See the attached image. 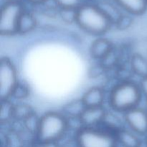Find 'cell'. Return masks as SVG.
<instances>
[{"label": "cell", "mask_w": 147, "mask_h": 147, "mask_svg": "<svg viewBox=\"0 0 147 147\" xmlns=\"http://www.w3.org/2000/svg\"><path fill=\"white\" fill-rule=\"evenodd\" d=\"M139 88L142 91V93L143 96H145V98L147 97V77L141 79L140 82L139 83Z\"/></svg>", "instance_id": "cell-22"}, {"label": "cell", "mask_w": 147, "mask_h": 147, "mask_svg": "<svg viewBox=\"0 0 147 147\" xmlns=\"http://www.w3.org/2000/svg\"><path fill=\"white\" fill-rule=\"evenodd\" d=\"M106 109L103 106L86 108L79 118L82 127L96 128V126L103 122L106 116Z\"/></svg>", "instance_id": "cell-8"}, {"label": "cell", "mask_w": 147, "mask_h": 147, "mask_svg": "<svg viewBox=\"0 0 147 147\" xmlns=\"http://www.w3.org/2000/svg\"><path fill=\"white\" fill-rule=\"evenodd\" d=\"M22 0H4V2H21Z\"/></svg>", "instance_id": "cell-25"}, {"label": "cell", "mask_w": 147, "mask_h": 147, "mask_svg": "<svg viewBox=\"0 0 147 147\" xmlns=\"http://www.w3.org/2000/svg\"><path fill=\"white\" fill-rule=\"evenodd\" d=\"M33 114H34V112H33L32 109L28 105H14V119L24 121Z\"/></svg>", "instance_id": "cell-17"}, {"label": "cell", "mask_w": 147, "mask_h": 147, "mask_svg": "<svg viewBox=\"0 0 147 147\" xmlns=\"http://www.w3.org/2000/svg\"><path fill=\"white\" fill-rule=\"evenodd\" d=\"M121 9L133 15H141L147 10L146 0H113Z\"/></svg>", "instance_id": "cell-11"}, {"label": "cell", "mask_w": 147, "mask_h": 147, "mask_svg": "<svg viewBox=\"0 0 147 147\" xmlns=\"http://www.w3.org/2000/svg\"><path fill=\"white\" fill-rule=\"evenodd\" d=\"M59 13L62 20L65 22H76L77 9H60Z\"/></svg>", "instance_id": "cell-20"}, {"label": "cell", "mask_w": 147, "mask_h": 147, "mask_svg": "<svg viewBox=\"0 0 147 147\" xmlns=\"http://www.w3.org/2000/svg\"><path fill=\"white\" fill-rule=\"evenodd\" d=\"M129 129L139 136H147V113L144 108L136 107L124 113Z\"/></svg>", "instance_id": "cell-7"}, {"label": "cell", "mask_w": 147, "mask_h": 147, "mask_svg": "<svg viewBox=\"0 0 147 147\" xmlns=\"http://www.w3.org/2000/svg\"><path fill=\"white\" fill-rule=\"evenodd\" d=\"M146 1H147V0H146Z\"/></svg>", "instance_id": "cell-28"}, {"label": "cell", "mask_w": 147, "mask_h": 147, "mask_svg": "<svg viewBox=\"0 0 147 147\" xmlns=\"http://www.w3.org/2000/svg\"><path fill=\"white\" fill-rule=\"evenodd\" d=\"M76 23L89 34L101 35L107 32L113 24L96 3L84 2L77 9Z\"/></svg>", "instance_id": "cell-1"}, {"label": "cell", "mask_w": 147, "mask_h": 147, "mask_svg": "<svg viewBox=\"0 0 147 147\" xmlns=\"http://www.w3.org/2000/svg\"><path fill=\"white\" fill-rule=\"evenodd\" d=\"M24 9L21 2H4L1 6L0 20V34L4 36L18 33V24Z\"/></svg>", "instance_id": "cell-5"}, {"label": "cell", "mask_w": 147, "mask_h": 147, "mask_svg": "<svg viewBox=\"0 0 147 147\" xmlns=\"http://www.w3.org/2000/svg\"><path fill=\"white\" fill-rule=\"evenodd\" d=\"M37 25L35 17L30 11L24 10L21 15L18 24V34H27L32 31Z\"/></svg>", "instance_id": "cell-14"}, {"label": "cell", "mask_w": 147, "mask_h": 147, "mask_svg": "<svg viewBox=\"0 0 147 147\" xmlns=\"http://www.w3.org/2000/svg\"><path fill=\"white\" fill-rule=\"evenodd\" d=\"M130 63L134 73L141 79L147 77V58L136 53L131 56Z\"/></svg>", "instance_id": "cell-15"}, {"label": "cell", "mask_w": 147, "mask_h": 147, "mask_svg": "<svg viewBox=\"0 0 147 147\" xmlns=\"http://www.w3.org/2000/svg\"><path fill=\"white\" fill-rule=\"evenodd\" d=\"M139 136L130 129H121L116 132L118 143L123 147H140L142 141Z\"/></svg>", "instance_id": "cell-13"}, {"label": "cell", "mask_w": 147, "mask_h": 147, "mask_svg": "<svg viewBox=\"0 0 147 147\" xmlns=\"http://www.w3.org/2000/svg\"><path fill=\"white\" fill-rule=\"evenodd\" d=\"M14 108L9 100L1 101V109L0 112V120L1 123H7L11 119H14Z\"/></svg>", "instance_id": "cell-18"}, {"label": "cell", "mask_w": 147, "mask_h": 147, "mask_svg": "<svg viewBox=\"0 0 147 147\" xmlns=\"http://www.w3.org/2000/svg\"><path fill=\"white\" fill-rule=\"evenodd\" d=\"M113 50V44L110 40L105 38H98L92 42L90 53L92 57L96 60L106 58Z\"/></svg>", "instance_id": "cell-9"}, {"label": "cell", "mask_w": 147, "mask_h": 147, "mask_svg": "<svg viewBox=\"0 0 147 147\" xmlns=\"http://www.w3.org/2000/svg\"><path fill=\"white\" fill-rule=\"evenodd\" d=\"M83 1H84L85 2H92V1H94V0H83Z\"/></svg>", "instance_id": "cell-27"}, {"label": "cell", "mask_w": 147, "mask_h": 147, "mask_svg": "<svg viewBox=\"0 0 147 147\" xmlns=\"http://www.w3.org/2000/svg\"><path fill=\"white\" fill-rule=\"evenodd\" d=\"M86 108L82 99H79L67 103L63 109V112L66 117L69 116L70 118H78L79 119Z\"/></svg>", "instance_id": "cell-16"}, {"label": "cell", "mask_w": 147, "mask_h": 147, "mask_svg": "<svg viewBox=\"0 0 147 147\" xmlns=\"http://www.w3.org/2000/svg\"><path fill=\"white\" fill-rule=\"evenodd\" d=\"M96 4L100 7V9L106 14V17L109 19L113 24L116 25L123 15L121 11V9L114 2V1L111 2L107 0H101L96 3Z\"/></svg>", "instance_id": "cell-12"}, {"label": "cell", "mask_w": 147, "mask_h": 147, "mask_svg": "<svg viewBox=\"0 0 147 147\" xmlns=\"http://www.w3.org/2000/svg\"><path fill=\"white\" fill-rule=\"evenodd\" d=\"M27 95H28V90H27V88L19 83L17 88L15 89L14 93H13L12 96H15L16 98L21 99L25 98Z\"/></svg>", "instance_id": "cell-21"}, {"label": "cell", "mask_w": 147, "mask_h": 147, "mask_svg": "<svg viewBox=\"0 0 147 147\" xmlns=\"http://www.w3.org/2000/svg\"><path fill=\"white\" fill-rule=\"evenodd\" d=\"M19 84L16 67L7 57L0 63V97L1 100H9Z\"/></svg>", "instance_id": "cell-6"}, {"label": "cell", "mask_w": 147, "mask_h": 147, "mask_svg": "<svg viewBox=\"0 0 147 147\" xmlns=\"http://www.w3.org/2000/svg\"><path fill=\"white\" fill-rule=\"evenodd\" d=\"M28 2L32 3V4H42V3L46 2L47 0H26Z\"/></svg>", "instance_id": "cell-24"}, {"label": "cell", "mask_w": 147, "mask_h": 147, "mask_svg": "<svg viewBox=\"0 0 147 147\" xmlns=\"http://www.w3.org/2000/svg\"><path fill=\"white\" fill-rule=\"evenodd\" d=\"M60 9H78L85 2L83 0H53Z\"/></svg>", "instance_id": "cell-19"}, {"label": "cell", "mask_w": 147, "mask_h": 147, "mask_svg": "<svg viewBox=\"0 0 147 147\" xmlns=\"http://www.w3.org/2000/svg\"><path fill=\"white\" fill-rule=\"evenodd\" d=\"M142 96L139 84L127 80L119 83L111 89L109 101L112 109L126 113L139 106Z\"/></svg>", "instance_id": "cell-2"}, {"label": "cell", "mask_w": 147, "mask_h": 147, "mask_svg": "<svg viewBox=\"0 0 147 147\" xmlns=\"http://www.w3.org/2000/svg\"><path fill=\"white\" fill-rule=\"evenodd\" d=\"M86 108L103 106L105 100L104 90L99 87H93L88 90L82 97Z\"/></svg>", "instance_id": "cell-10"}, {"label": "cell", "mask_w": 147, "mask_h": 147, "mask_svg": "<svg viewBox=\"0 0 147 147\" xmlns=\"http://www.w3.org/2000/svg\"><path fill=\"white\" fill-rule=\"evenodd\" d=\"M144 109L146 111L147 113V97L145 98V103H144Z\"/></svg>", "instance_id": "cell-26"}, {"label": "cell", "mask_w": 147, "mask_h": 147, "mask_svg": "<svg viewBox=\"0 0 147 147\" xmlns=\"http://www.w3.org/2000/svg\"><path fill=\"white\" fill-rule=\"evenodd\" d=\"M68 129L67 118L63 113L47 112L39 120L35 134L37 142H57L64 136Z\"/></svg>", "instance_id": "cell-3"}, {"label": "cell", "mask_w": 147, "mask_h": 147, "mask_svg": "<svg viewBox=\"0 0 147 147\" xmlns=\"http://www.w3.org/2000/svg\"><path fill=\"white\" fill-rule=\"evenodd\" d=\"M77 147H117L116 134L96 128L80 127L76 132Z\"/></svg>", "instance_id": "cell-4"}, {"label": "cell", "mask_w": 147, "mask_h": 147, "mask_svg": "<svg viewBox=\"0 0 147 147\" xmlns=\"http://www.w3.org/2000/svg\"><path fill=\"white\" fill-rule=\"evenodd\" d=\"M36 147H58V145L57 142H45V143L37 142Z\"/></svg>", "instance_id": "cell-23"}]
</instances>
